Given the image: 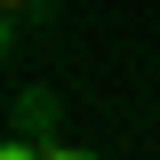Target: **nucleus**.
<instances>
[{"label": "nucleus", "instance_id": "f257e3e1", "mask_svg": "<svg viewBox=\"0 0 160 160\" xmlns=\"http://www.w3.org/2000/svg\"><path fill=\"white\" fill-rule=\"evenodd\" d=\"M8 128L40 136V160H88V144L64 136V96L48 88V80H24L16 96H8Z\"/></svg>", "mask_w": 160, "mask_h": 160}, {"label": "nucleus", "instance_id": "f03ea898", "mask_svg": "<svg viewBox=\"0 0 160 160\" xmlns=\"http://www.w3.org/2000/svg\"><path fill=\"white\" fill-rule=\"evenodd\" d=\"M16 40H24V16H8V8H0V64L16 56Z\"/></svg>", "mask_w": 160, "mask_h": 160}, {"label": "nucleus", "instance_id": "7ed1b4c3", "mask_svg": "<svg viewBox=\"0 0 160 160\" xmlns=\"http://www.w3.org/2000/svg\"><path fill=\"white\" fill-rule=\"evenodd\" d=\"M0 8H8V16H24V24H40V16H48V0H0Z\"/></svg>", "mask_w": 160, "mask_h": 160}]
</instances>
